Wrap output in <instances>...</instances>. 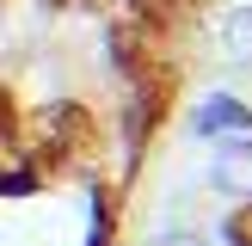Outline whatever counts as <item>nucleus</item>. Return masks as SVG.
Masks as SVG:
<instances>
[{
    "mask_svg": "<svg viewBox=\"0 0 252 246\" xmlns=\"http://www.w3.org/2000/svg\"><path fill=\"white\" fill-rule=\"evenodd\" d=\"M154 246H209V240H203V234H185V228H172V234H160Z\"/></svg>",
    "mask_w": 252,
    "mask_h": 246,
    "instance_id": "20e7f679",
    "label": "nucleus"
},
{
    "mask_svg": "<svg viewBox=\"0 0 252 246\" xmlns=\"http://www.w3.org/2000/svg\"><path fill=\"white\" fill-rule=\"evenodd\" d=\"M221 43H228V56L252 62V6H234V12H228V31H221Z\"/></svg>",
    "mask_w": 252,
    "mask_h": 246,
    "instance_id": "7ed1b4c3",
    "label": "nucleus"
},
{
    "mask_svg": "<svg viewBox=\"0 0 252 246\" xmlns=\"http://www.w3.org/2000/svg\"><path fill=\"white\" fill-rule=\"evenodd\" d=\"M197 129H203V135H221V129H252V111L240 105V98L216 92V98H203V111H197Z\"/></svg>",
    "mask_w": 252,
    "mask_h": 246,
    "instance_id": "f03ea898",
    "label": "nucleus"
},
{
    "mask_svg": "<svg viewBox=\"0 0 252 246\" xmlns=\"http://www.w3.org/2000/svg\"><path fill=\"white\" fill-rule=\"evenodd\" d=\"M209 179L228 197H252V142H228L216 154V166H209Z\"/></svg>",
    "mask_w": 252,
    "mask_h": 246,
    "instance_id": "f257e3e1",
    "label": "nucleus"
}]
</instances>
